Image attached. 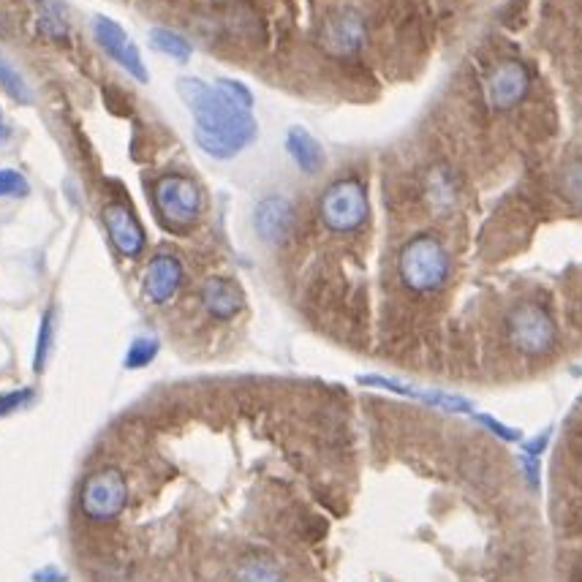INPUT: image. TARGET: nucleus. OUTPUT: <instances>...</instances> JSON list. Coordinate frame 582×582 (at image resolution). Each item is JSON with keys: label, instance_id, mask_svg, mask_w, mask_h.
I'll use <instances>...</instances> for the list:
<instances>
[{"label": "nucleus", "instance_id": "1", "mask_svg": "<svg viewBox=\"0 0 582 582\" xmlns=\"http://www.w3.org/2000/svg\"><path fill=\"white\" fill-rule=\"evenodd\" d=\"M177 93L194 115L196 145L207 156L226 161L256 139V120L251 109L240 107L218 85H207L196 77H183L177 82Z\"/></svg>", "mask_w": 582, "mask_h": 582}, {"label": "nucleus", "instance_id": "20", "mask_svg": "<svg viewBox=\"0 0 582 582\" xmlns=\"http://www.w3.org/2000/svg\"><path fill=\"white\" fill-rule=\"evenodd\" d=\"M158 354L156 338H136L126 354V368H145Z\"/></svg>", "mask_w": 582, "mask_h": 582}, {"label": "nucleus", "instance_id": "6", "mask_svg": "<svg viewBox=\"0 0 582 582\" xmlns=\"http://www.w3.org/2000/svg\"><path fill=\"white\" fill-rule=\"evenodd\" d=\"M128 501V482L123 471L117 468H98L88 476L79 493V506L82 512L96 520V523H109L115 520Z\"/></svg>", "mask_w": 582, "mask_h": 582}, {"label": "nucleus", "instance_id": "18", "mask_svg": "<svg viewBox=\"0 0 582 582\" xmlns=\"http://www.w3.org/2000/svg\"><path fill=\"white\" fill-rule=\"evenodd\" d=\"M150 41H153V47H156L158 52H164V55L180 60V63H185V60L191 58V52H194L191 44H188L180 33H175V30L153 28L150 30Z\"/></svg>", "mask_w": 582, "mask_h": 582}, {"label": "nucleus", "instance_id": "3", "mask_svg": "<svg viewBox=\"0 0 582 582\" xmlns=\"http://www.w3.org/2000/svg\"><path fill=\"white\" fill-rule=\"evenodd\" d=\"M321 224L330 232L346 234L357 232L359 226H365L370 215L368 188L359 183L357 177H343L321 194L319 199Z\"/></svg>", "mask_w": 582, "mask_h": 582}, {"label": "nucleus", "instance_id": "24", "mask_svg": "<svg viewBox=\"0 0 582 582\" xmlns=\"http://www.w3.org/2000/svg\"><path fill=\"white\" fill-rule=\"evenodd\" d=\"M218 88L224 90L226 96L232 98V101H237L240 107H245V109H251L253 107V96H251V90L245 88L243 82H237V79H218L215 82Z\"/></svg>", "mask_w": 582, "mask_h": 582}, {"label": "nucleus", "instance_id": "27", "mask_svg": "<svg viewBox=\"0 0 582 582\" xmlns=\"http://www.w3.org/2000/svg\"><path fill=\"white\" fill-rule=\"evenodd\" d=\"M6 136H9V128L0 126V139H6Z\"/></svg>", "mask_w": 582, "mask_h": 582}, {"label": "nucleus", "instance_id": "10", "mask_svg": "<svg viewBox=\"0 0 582 582\" xmlns=\"http://www.w3.org/2000/svg\"><path fill=\"white\" fill-rule=\"evenodd\" d=\"M253 229H256V234L262 237L264 243H283L291 234V229H294V207H291L289 199L278 194L262 199V202L256 204V210H253Z\"/></svg>", "mask_w": 582, "mask_h": 582}, {"label": "nucleus", "instance_id": "21", "mask_svg": "<svg viewBox=\"0 0 582 582\" xmlns=\"http://www.w3.org/2000/svg\"><path fill=\"white\" fill-rule=\"evenodd\" d=\"M561 191L569 202L582 207V161H574L561 172Z\"/></svg>", "mask_w": 582, "mask_h": 582}, {"label": "nucleus", "instance_id": "19", "mask_svg": "<svg viewBox=\"0 0 582 582\" xmlns=\"http://www.w3.org/2000/svg\"><path fill=\"white\" fill-rule=\"evenodd\" d=\"M0 88L6 90L17 104H33V98H36L33 90H30L28 79L22 77L20 71L3 58H0Z\"/></svg>", "mask_w": 582, "mask_h": 582}, {"label": "nucleus", "instance_id": "26", "mask_svg": "<svg viewBox=\"0 0 582 582\" xmlns=\"http://www.w3.org/2000/svg\"><path fill=\"white\" fill-rule=\"evenodd\" d=\"M36 582H66V574H60L58 569H44V572H36V577H33Z\"/></svg>", "mask_w": 582, "mask_h": 582}, {"label": "nucleus", "instance_id": "15", "mask_svg": "<svg viewBox=\"0 0 582 582\" xmlns=\"http://www.w3.org/2000/svg\"><path fill=\"white\" fill-rule=\"evenodd\" d=\"M36 20H39V30L52 41L68 39V11L60 0H36Z\"/></svg>", "mask_w": 582, "mask_h": 582}, {"label": "nucleus", "instance_id": "2", "mask_svg": "<svg viewBox=\"0 0 582 582\" xmlns=\"http://www.w3.org/2000/svg\"><path fill=\"white\" fill-rule=\"evenodd\" d=\"M452 259L436 234L411 237L398 253L400 283L414 294H433L449 281Z\"/></svg>", "mask_w": 582, "mask_h": 582}, {"label": "nucleus", "instance_id": "11", "mask_svg": "<svg viewBox=\"0 0 582 582\" xmlns=\"http://www.w3.org/2000/svg\"><path fill=\"white\" fill-rule=\"evenodd\" d=\"M104 224H107L109 240L115 245L117 251L128 256V259H136L139 253L145 251V229L139 226L136 215L128 210L126 204L112 202L104 207Z\"/></svg>", "mask_w": 582, "mask_h": 582}, {"label": "nucleus", "instance_id": "4", "mask_svg": "<svg viewBox=\"0 0 582 582\" xmlns=\"http://www.w3.org/2000/svg\"><path fill=\"white\" fill-rule=\"evenodd\" d=\"M153 204H156L158 218L169 229H191L202 215V191L191 177L166 175L153 188Z\"/></svg>", "mask_w": 582, "mask_h": 582}, {"label": "nucleus", "instance_id": "8", "mask_svg": "<svg viewBox=\"0 0 582 582\" xmlns=\"http://www.w3.org/2000/svg\"><path fill=\"white\" fill-rule=\"evenodd\" d=\"M365 20L359 17L357 11L340 9L335 14H330L327 20L321 22L319 41L321 47L327 49L335 58H349V55H357L362 44H365Z\"/></svg>", "mask_w": 582, "mask_h": 582}, {"label": "nucleus", "instance_id": "5", "mask_svg": "<svg viewBox=\"0 0 582 582\" xmlns=\"http://www.w3.org/2000/svg\"><path fill=\"white\" fill-rule=\"evenodd\" d=\"M506 335L517 351H523L528 357H539L553 349L558 330H555L553 316L544 311L542 305L520 302L506 316Z\"/></svg>", "mask_w": 582, "mask_h": 582}, {"label": "nucleus", "instance_id": "17", "mask_svg": "<svg viewBox=\"0 0 582 582\" xmlns=\"http://www.w3.org/2000/svg\"><path fill=\"white\" fill-rule=\"evenodd\" d=\"M425 194H427V202L433 204L436 210H447V207H452V204H455L457 188H455V180H452V175H449L447 166H436V169L427 175Z\"/></svg>", "mask_w": 582, "mask_h": 582}, {"label": "nucleus", "instance_id": "23", "mask_svg": "<svg viewBox=\"0 0 582 582\" xmlns=\"http://www.w3.org/2000/svg\"><path fill=\"white\" fill-rule=\"evenodd\" d=\"M30 191L25 175L17 169H0V196H25Z\"/></svg>", "mask_w": 582, "mask_h": 582}, {"label": "nucleus", "instance_id": "13", "mask_svg": "<svg viewBox=\"0 0 582 582\" xmlns=\"http://www.w3.org/2000/svg\"><path fill=\"white\" fill-rule=\"evenodd\" d=\"M199 297H202L204 311L215 316V319H232V316L243 311L245 305L243 289L229 278H207Z\"/></svg>", "mask_w": 582, "mask_h": 582}, {"label": "nucleus", "instance_id": "14", "mask_svg": "<svg viewBox=\"0 0 582 582\" xmlns=\"http://www.w3.org/2000/svg\"><path fill=\"white\" fill-rule=\"evenodd\" d=\"M286 150H289V156L294 158V164L300 166L305 175H316L321 169V164H324L321 145L305 131V128H291L289 136H286Z\"/></svg>", "mask_w": 582, "mask_h": 582}, {"label": "nucleus", "instance_id": "16", "mask_svg": "<svg viewBox=\"0 0 582 582\" xmlns=\"http://www.w3.org/2000/svg\"><path fill=\"white\" fill-rule=\"evenodd\" d=\"M234 582H283V572L267 555H248L234 569Z\"/></svg>", "mask_w": 582, "mask_h": 582}, {"label": "nucleus", "instance_id": "25", "mask_svg": "<svg viewBox=\"0 0 582 582\" xmlns=\"http://www.w3.org/2000/svg\"><path fill=\"white\" fill-rule=\"evenodd\" d=\"M30 398H33L30 389H17V392H9V395H0V417H6L11 411L22 408Z\"/></svg>", "mask_w": 582, "mask_h": 582}, {"label": "nucleus", "instance_id": "22", "mask_svg": "<svg viewBox=\"0 0 582 582\" xmlns=\"http://www.w3.org/2000/svg\"><path fill=\"white\" fill-rule=\"evenodd\" d=\"M52 311L44 313V319H41V330H39V343H36V373L44 370L49 357V346H52Z\"/></svg>", "mask_w": 582, "mask_h": 582}, {"label": "nucleus", "instance_id": "7", "mask_svg": "<svg viewBox=\"0 0 582 582\" xmlns=\"http://www.w3.org/2000/svg\"><path fill=\"white\" fill-rule=\"evenodd\" d=\"M531 88V74L520 60H498L485 77V101L495 112L515 109Z\"/></svg>", "mask_w": 582, "mask_h": 582}, {"label": "nucleus", "instance_id": "9", "mask_svg": "<svg viewBox=\"0 0 582 582\" xmlns=\"http://www.w3.org/2000/svg\"><path fill=\"white\" fill-rule=\"evenodd\" d=\"M93 33H96V41L101 44V49L107 52L109 58L120 63V66L126 68L128 74L139 82H147V68L142 63V55H139V49L131 39H128V33L115 20H109V17H96L93 22Z\"/></svg>", "mask_w": 582, "mask_h": 582}, {"label": "nucleus", "instance_id": "12", "mask_svg": "<svg viewBox=\"0 0 582 582\" xmlns=\"http://www.w3.org/2000/svg\"><path fill=\"white\" fill-rule=\"evenodd\" d=\"M183 283V264L172 253H158L145 270V294L150 302H169Z\"/></svg>", "mask_w": 582, "mask_h": 582}]
</instances>
